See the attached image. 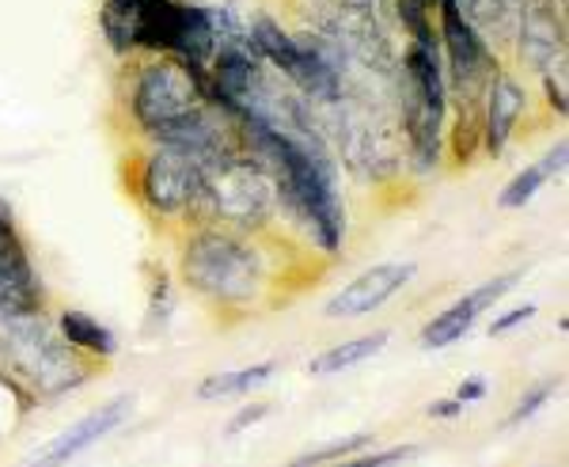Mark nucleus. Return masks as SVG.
Wrapping results in <instances>:
<instances>
[{
	"instance_id": "20",
	"label": "nucleus",
	"mask_w": 569,
	"mask_h": 467,
	"mask_svg": "<svg viewBox=\"0 0 569 467\" xmlns=\"http://www.w3.org/2000/svg\"><path fill=\"white\" fill-rule=\"evenodd\" d=\"M365 445H372L369 434L346 437V441H330L323 448H316V453L297 456V460H292V467H319V464H330V460H342V456H350V453H361Z\"/></svg>"
},
{
	"instance_id": "7",
	"label": "nucleus",
	"mask_w": 569,
	"mask_h": 467,
	"mask_svg": "<svg viewBox=\"0 0 569 467\" xmlns=\"http://www.w3.org/2000/svg\"><path fill=\"white\" fill-rule=\"evenodd\" d=\"M437 12H440V46L448 53L456 85H460V99L463 107H475L486 85L493 80V72H498L493 53L486 50L482 34L467 23V16L460 12L456 0H437Z\"/></svg>"
},
{
	"instance_id": "16",
	"label": "nucleus",
	"mask_w": 569,
	"mask_h": 467,
	"mask_svg": "<svg viewBox=\"0 0 569 467\" xmlns=\"http://www.w3.org/2000/svg\"><path fill=\"white\" fill-rule=\"evenodd\" d=\"M278 372L273 361L262 365H247V369H228V372H213L198 384V396L201 399H236V396H251L254 388H262L266 380Z\"/></svg>"
},
{
	"instance_id": "22",
	"label": "nucleus",
	"mask_w": 569,
	"mask_h": 467,
	"mask_svg": "<svg viewBox=\"0 0 569 467\" xmlns=\"http://www.w3.org/2000/svg\"><path fill=\"white\" fill-rule=\"evenodd\" d=\"M415 448H388V453H376V456H357V460H335L330 467H388L395 460H402V456H410Z\"/></svg>"
},
{
	"instance_id": "2",
	"label": "nucleus",
	"mask_w": 569,
	"mask_h": 467,
	"mask_svg": "<svg viewBox=\"0 0 569 467\" xmlns=\"http://www.w3.org/2000/svg\"><path fill=\"white\" fill-rule=\"evenodd\" d=\"M281 190L273 171L254 156H224V160L206 163L201 171V190L194 201V213L213 221L224 232H247L259 228L278 213Z\"/></svg>"
},
{
	"instance_id": "12",
	"label": "nucleus",
	"mask_w": 569,
	"mask_h": 467,
	"mask_svg": "<svg viewBox=\"0 0 569 467\" xmlns=\"http://www.w3.org/2000/svg\"><path fill=\"white\" fill-rule=\"evenodd\" d=\"M566 53V23L547 0H525L520 12V58L528 66L543 69Z\"/></svg>"
},
{
	"instance_id": "4",
	"label": "nucleus",
	"mask_w": 569,
	"mask_h": 467,
	"mask_svg": "<svg viewBox=\"0 0 569 467\" xmlns=\"http://www.w3.org/2000/svg\"><path fill=\"white\" fill-rule=\"evenodd\" d=\"M130 91H133L130 115L149 137L156 130H163V126H171L176 118L198 111L201 103H209L206 77L176 58L144 61V66L137 69Z\"/></svg>"
},
{
	"instance_id": "14",
	"label": "nucleus",
	"mask_w": 569,
	"mask_h": 467,
	"mask_svg": "<svg viewBox=\"0 0 569 467\" xmlns=\"http://www.w3.org/2000/svg\"><path fill=\"white\" fill-rule=\"evenodd\" d=\"M566 160H569V145H566V141H558L555 149H550V152L543 156V160L531 163V168H525L512 182H505L498 206H501V209H525L528 201L536 198L550 179L562 176V171H566Z\"/></svg>"
},
{
	"instance_id": "19",
	"label": "nucleus",
	"mask_w": 569,
	"mask_h": 467,
	"mask_svg": "<svg viewBox=\"0 0 569 467\" xmlns=\"http://www.w3.org/2000/svg\"><path fill=\"white\" fill-rule=\"evenodd\" d=\"M460 12L467 16V23L479 31V27H493V31H505L517 8H525V0H456Z\"/></svg>"
},
{
	"instance_id": "27",
	"label": "nucleus",
	"mask_w": 569,
	"mask_h": 467,
	"mask_svg": "<svg viewBox=\"0 0 569 467\" xmlns=\"http://www.w3.org/2000/svg\"><path fill=\"white\" fill-rule=\"evenodd\" d=\"M460 410H463L460 399H445V403H433V407H429V415H433V418H456Z\"/></svg>"
},
{
	"instance_id": "6",
	"label": "nucleus",
	"mask_w": 569,
	"mask_h": 467,
	"mask_svg": "<svg viewBox=\"0 0 569 467\" xmlns=\"http://www.w3.org/2000/svg\"><path fill=\"white\" fill-rule=\"evenodd\" d=\"M402 66H407V88H410V107H407L410 141H415L421 163H437L440 130H445V103H448L445 69H440L437 46L410 42Z\"/></svg>"
},
{
	"instance_id": "21",
	"label": "nucleus",
	"mask_w": 569,
	"mask_h": 467,
	"mask_svg": "<svg viewBox=\"0 0 569 467\" xmlns=\"http://www.w3.org/2000/svg\"><path fill=\"white\" fill-rule=\"evenodd\" d=\"M555 391H558V380H547V384H539V388L525 391V396H520L517 407H512V415L505 418V426H520V423H525V418L536 415V410L543 407V403H547L550 396H555Z\"/></svg>"
},
{
	"instance_id": "17",
	"label": "nucleus",
	"mask_w": 569,
	"mask_h": 467,
	"mask_svg": "<svg viewBox=\"0 0 569 467\" xmlns=\"http://www.w3.org/2000/svg\"><path fill=\"white\" fill-rule=\"evenodd\" d=\"M388 346V331H376V335H365V338H353V342H342L335 346V350L311 357L308 372L311 377H330V372H342V369H353V365L369 361V357H376Z\"/></svg>"
},
{
	"instance_id": "11",
	"label": "nucleus",
	"mask_w": 569,
	"mask_h": 467,
	"mask_svg": "<svg viewBox=\"0 0 569 467\" xmlns=\"http://www.w3.org/2000/svg\"><path fill=\"white\" fill-rule=\"evenodd\" d=\"M517 281H520V274H501V278L486 281V286L460 297L456 305H448L437 319H429V324L421 327V346H426V350H445V346L460 342V338L475 327V319H479L490 305H498Z\"/></svg>"
},
{
	"instance_id": "3",
	"label": "nucleus",
	"mask_w": 569,
	"mask_h": 467,
	"mask_svg": "<svg viewBox=\"0 0 569 467\" xmlns=\"http://www.w3.org/2000/svg\"><path fill=\"white\" fill-rule=\"evenodd\" d=\"M0 354H4L8 369L16 372V380L23 384L31 396H66V391L80 388L91 380L88 357L61 338L58 331L34 316H12L0 327Z\"/></svg>"
},
{
	"instance_id": "28",
	"label": "nucleus",
	"mask_w": 569,
	"mask_h": 467,
	"mask_svg": "<svg viewBox=\"0 0 569 467\" xmlns=\"http://www.w3.org/2000/svg\"><path fill=\"white\" fill-rule=\"evenodd\" d=\"M12 396H20V391H16V384L0 377V410H4V403L12 399ZM0 434H4V418H0Z\"/></svg>"
},
{
	"instance_id": "1",
	"label": "nucleus",
	"mask_w": 569,
	"mask_h": 467,
	"mask_svg": "<svg viewBox=\"0 0 569 467\" xmlns=\"http://www.w3.org/2000/svg\"><path fill=\"white\" fill-rule=\"evenodd\" d=\"M266 259L251 240L224 228H201L182 247V278L213 305L243 308L262 297Z\"/></svg>"
},
{
	"instance_id": "24",
	"label": "nucleus",
	"mask_w": 569,
	"mask_h": 467,
	"mask_svg": "<svg viewBox=\"0 0 569 467\" xmlns=\"http://www.w3.org/2000/svg\"><path fill=\"white\" fill-rule=\"evenodd\" d=\"M543 88H547V103L566 118V66L558 69V80L555 72H543Z\"/></svg>"
},
{
	"instance_id": "13",
	"label": "nucleus",
	"mask_w": 569,
	"mask_h": 467,
	"mask_svg": "<svg viewBox=\"0 0 569 467\" xmlns=\"http://www.w3.org/2000/svg\"><path fill=\"white\" fill-rule=\"evenodd\" d=\"M525 107H528L525 88L512 77H505V72H493V80L486 85V115H482V141L490 156H501L512 130H517L520 115H525Z\"/></svg>"
},
{
	"instance_id": "29",
	"label": "nucleus",
	"mask_w": 569,
	"mask_h": 467,
	"mask_svg": "<svg viewBox=\"0 0 569 467\" xmlns=\"http://www.w3.org/2000/svg\"><path fill=\"white\" fill-rule=\"evenodd\" d=\"M0 327H4V319H0Z\"/></svg>"
},
{
	"instance_id": "5",
	"label": "nucleus",
	"mask_w": 569,
	"mask_h": 467,
	"mask_svg": "<svg viewBox=\"0 0 569 467\" xmlns=\"http://www.w3.org/2000/svg\"><path fill=\"white\" fill-rule=\"evenodd\" d=\"M201 171H206V163L198 156L171 149V145H156L137 163V176H133L137 198L156 217H187L194 213Z\"/></svg>"
},
{
	"instance_id": "23",
	"label": "nucleus",
	"mask_w": 569,
	"mask_h": 467,
	"mask_svg": "<svg viewBox=\"0 0 569 467\" xmlns=\"http://www.w3.org/2000/svg\"><path fill=\"white\" fill-rule=\"evenodd\" d=\"M531 316H536V305H520V308L505 311V316H498V319H493V324H490V335H509L512 327L528 324Z\"/></svg>"
},
{
	"instance_id": "18",
	"label": "nucleus",
	"mask_w": 569,
	"mask_h": 467,
	"mask_svg": "<svg viewBox=\"0 0 569 467\" xmlns=\"http://www.w3.org/2000/svg\"><path fill=\"white\" fill-rule=\"evenodd\" d=\"M137 4L141 0H103L99 4V31L114 53H133V27H137Z\"/></svg>"
},
{
	"instance_id": "26",
	"label": "nucleus",
	"mask_w": 569,
	"mask_h": 467,
	"mask_svg": "<svg viewBox=\"0 0 569 467\" xmlns=\"http://www.w3.org/2000/svg\"><path fill=\"white\" fill-rule=\"evenodd\" d=\"M486 396V380L482 377H471V380H463L460 388H456V396L452 399H460V403H479Z\"/></svg>"
},
{
	"instance_id": "9",
	"label": "nucleus",
	"mask_w": 569,
	"mask_h": 467,
	"mask_svg": "<svg viewBox=\"0 0 569 467\" xmlns=\"http://www.w3.org/2000/svg\"><path fill=\"white\" fill-rule=\"evenodd\" d=\"M130 410H133V396H114L99 410H91V415L80 418L77 426H69L66 434H58L53 441H46L23 467H66L69 460H77L84 448L103 441L107 434H114V429L126 423Z\"/></svg>"
},
{
	"instance_id": "10",
	"label": "nucleus",
	"mask_w": 569,
	"mask_h": 467,
	"mask_svg": "<svg viewBox=\"0 0 569 467\" xmlns=\"http://www.w3.org/2000/svg\"><path fill=\"white\" fill-rule=\"evenodd\" d=\"M415 262H380V267H369L365 274L346 286L342 292L327 300V316L330 319H357V316H369V311L383 308V300H391L395 292L407 286L415 278Z\"/></svg>"
},
{
	"instance_id": "8",
	"label": "nucleus",
	"mask_w": 569,
	"mask_h": 467,
	"mask_svg": "<svg viewBox=\"0 0 569 467\" xmlns=\"http://www.w3.org/2000/svg\"><path fill=\"white\" fill-rule=\"evenodd\" d=\"M42 308V281L31 262L27 240L12 217V206L0 198V319L34 316Z\"/></svg>"
},
{
	"instance_id": "25",
	"label": "nucleus",
	"mask_w": 569,
	"mask_h": 467,
	"mask_svg": "<svg viewBox=\"0 0 569 467\" xmlns=\"http://www.w3.org/2000/svg\"><path fill=\"white\" fill-rule=\"evenodd\" d=\"M266 410H270V407H266V403H254V407H243L240 415H236L232 423H228V434H240V429L254 426V423H259V418H266Z\"/></svg>"
},
{
	"instance_id": "15",
	"label": "nucleus",
	"mask_w": 569,
	"mask_h": 467,
	"mask_svg": "<svg viewBox=\"0 0 569 467\" xmlns=\"http://www.w3.org/2000/svg\"><path fill=\"white\" fill-rule=\"evenodd\" d=\"M58 335L66 338L72 350H80L88 357H114L118 350V338L110 335L96 316H88V311H61Z\"/></svg>"
}]
</instances>
